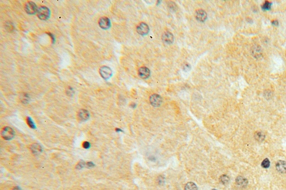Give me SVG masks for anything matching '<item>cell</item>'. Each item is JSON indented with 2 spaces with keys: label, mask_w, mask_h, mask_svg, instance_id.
<instances>
[{
  "label": "cell",
  "mask_w": 286,
  "mask_h": 190,
  "mask_svg": "<svg viewBox=\"0 0 286 190\" xmlns=\"http://www.w3.org/2000/svg\"><path fill=\"white\" fill-rule=\"evenodd\" d=\"M37 17L41 20H47L51 16V11L45 6H41L38 8Z\"/></svg>",
  "instance_id": "obj_1"
},
{
  "label": "cell",
  "mask_w": 286,
  "mask_h": 190,
  "mask_svg": "<svg viewBox=\"0 0 286 190\" xmlns=\"http://www.w3.org/2000/svg\"><path fill=\"white\" fill-rule=\"evenodd\" d=\"M15 135L14 130L10 127H4L1 132L2 137L5 140H9L12 139Z\"/></svg>",
  "instance_id": "obj_2"
},
{
  "label": "cell",
  "mask_w": 286,
  "mask_h": 190,
  "mask_svg": "<svg viewBox=\"0 0 286 190\" xmlns=\"http://www.w3.org/2000/svg\"><path fill=\"white\" fill-rule=\"evenodd\" d=\"M25 10L28 14L34 15L35 13H37L38 8L35 3L33 2L29 1L25 3Z\"/></svg>",
  "instance_id": "obj_3"
},
{
  "label": "cell",
  "mask_w": 286,
  "mask_h": 190,
  "mask_svg": "<svg viewBox=\"0 0 286 190\" xmlns=\"http://www.w3.org/2000/svg\"><path fill=\"white\" fill-rule=\"evenodd\" d=\"M100 73L104 79L107 80L112 76V71L111 68L108 66H103L100 69Z\"/></svg>",
  "instance_id": "obj_4"
},
{
  "label": "cell",
  "mask_w": 286,
  "mask_h": 190,
  "mask_svg": "<svg viewBox=\"0 0 286 190\" xmlns=\"http://www.w3.org/2000/svg\"><path fill=\"white\" fill-rule=\"evenodd\" d=\"M150 102L153 106H160L163 102L162 97L158 94H153L149 98Z\"/></svg>",
  "instance_id": "obj_5"
},
{
  "label": "cell",
  "mask_w": 286,
  "mask_h": 190,
  "mask_svg": "<svg viewBox=\"0 0 286 190\" xmlns=\"http://www.w3.org/2000/svg\"><path fill=\"white\" fill-rule=\"evenodd\" d=\"M136 31L140 35H146L149 32V27L147 23H141L136 27Z\"/></svg>",
  "instance_id": "obj_6"
},
{
  "label": "cell",
  "mask_w": 286,
  "mask_h": 190,
  "mask_svg": "<svg viewBox=\"0 0 286 190\" xmlns=\"http://www.w3.org/2000/svg\"><path fill=\"white\" fill-rule=\"evenodd\" d=\"M99 26L104 30H108L111 27L110 20L106 17H101L98 21Z\"/></svg>",
  "instance_id": "obj_7"
},
{
  "label": "cell",
  "mask_w": 286,
  "mask_h": 190,
  "mask_svg": "<svg viewBox=\"0 0 286 190\" xmlns=\"http://www.w3.org/2000/svg\"><path fill=\"white\" fill-rule=\"evenodd\" d=\"M195 17L199 21L204 22L207 19V15L205 10L199 9L196 11Z\"/></svg>",
  "instance_id": "obj_8"
},
{
  "label": "cell",
  "mask_w": 286,
  "mask_h": 190,
  "mask_svg": "<svg viewBox=\"0 0 286 190\" xmlns=\"http://www.w3.org/2000/svg\"><path fill=\"white\" fill-rule=\"evenodd\" d=\"M138 74L140 77L143 79L148 78L150 74V72L147 67H142L140 68L138 70Z\"/></svg>",
  "instance_id": "obj_9"
},
{
  "label": "cell",
  "mask_w": 286,
  "mask_h": 190,
  "mask_svg": "<svg viewBox=\"0 0 286 190\" xmlns=\"http://www.w3.org/2000/svg\"><path fill=\"white\" fill-rule=\"evenodd\" d=\"M162 40L167 44H172L174 41L173 35L169 31H165L162 35Z\"/></svg>",
  "instance_id": "obj_10"
},
{
  "label": "cell",
  "mask_w": 286,
  "mask_h": 190,
  "mask_svg": "<svg viewBox=\"0 0 286 190\" xmlns=\"http://www.w3.org/2000/svg\"><path fill=\"white\" fill-rule=\"evenodd\" d=\"M78 118L81 121H86L90 118V113L87 110L82 109L78 113Z\"/></svg>",
  "instance_id": "obj_11"
},
{
  "label": "cell",
  "mask_w": 286,
  "mask_h": 190,
  "mask_svg": "<svg viewBox=\"0 0 286 190\" xmlns=\"http://www.w3.org/2000/svg\"><path fill=\"white\" fill-rule=\"evenodd\" d=\"M277 170L281 174L286 173V162L284 160H278L276 165Z\"/></svg>",
  "instance_id": "obj_12"
},
{
  "label": "cell",
  "mask_w": 286,
  "mask_h": 190,
  "mask_svg": "<svg viewBox=\"0 0 286 190\" xmlns=\"http://www.w3.org/2000/svg\"><path fill=\"white\" fill-rule=\"evenodd\" d=\"M251 52H252V56L255 58H259L262 55L261 47L257 45H254L253 47H252Z\"/></svg>",
  "instance_id": "obj_13"
},
{
  "label": "cell",
  "mask_w": 286,
  "mask_h": 190,
  "mask_svg": "<svg viewBox=\"0 0 286 190\" xmlns=\"http://www.w3.org/2000/svg\"><path fill=\"white\" fill-rule=\"evenodd\" d=\"M31 150L34 154H39L42 152L43 149L39 144H33L31 146Z\"/></svg>",
  "instance_id": "obj_14"
},
{
  "label": "cell",
  "mask_w": 286,
  "mask_h": 190,
  "mask_svg": "<svg viewBox=\"0 0 286 190\" xmlns=\"http://www.w3.org/2000/svg\"><path fill=\"white\" fill-rule=\"evenodd\" d=\"M236 183L240 186L245 187L248 184V181L245 178L242 177V176H239V177H237L236 179Z\"/></svg>",
  "instance_id": "obj_15"
},
{
  "label": "cell",
  "mask_w": 286,
  "mask_h": 190,
  "mask_svg": "<svg viewBox=\"0 0 286 190\" xmlns=\"http://www.w3.org/2000/svg\"><path fill=\"white\" fill-rule=\"evenodd\" d=\"M185 190H198V188L195 183L190 182L185 185Z\"/></svg>",
  "instance_id": "obj_16"
},
{
  "label": "cell",
  "mask_w": 286,
  "mask_h": 190,
  "mask_svg": "<svg viewBox=\"0 0 286 190\" xmlns=\"http://www.w3.org/2000/svg\"><path fill=\"white\" fill-rule=\"evenodd\" d=\"M265 137H266L265 135L261 131L257 132L255 135V138H256V139L258 141H259V142H262V141L264 140Z\"/></svg>",
  "instance_id": "obj_17"
},
{
  "label": "cell",
  "mask_w": 286,
  "mask_h": 190,
  "mask_svg": "<svg viewBox=\"0 0 286 190\" xmlns=\"http://www.w3.org/2000/svg\"><path fill=\"white\" fill-rule=\"evenodd\" d=\"M229 180H230L229 177L225 174L222 175L221 177H220V181L223 185H226L228 184Z\"/></svg>",
  "instance_id": "obj_18"
},
{
  "label": "cell",
  "mask_w": 286,
  "mask_h": 190,
  "mask_svg": "<svg viewBox=\"0 0 286 190\" xmlns=\"http://www.w3.org/2000/svg\"><path fill=\"white\" fill-rule=\"evenodd\" d=\"M26 121H27V123L28 124V125L29 127H30L32 129H35V125L34 124L33 121L32 120V119H31L30 117H27V119H26Z\"/></svg>",
  "instance_id": "obj_19"
},
{
  "label": "cell",
  "mask_w": 286,
  "mask_h": 190,
  "mask_svg": "<svg viewBox=\"0 0 286 190\" xmlns=\"http://www.w3.org/2000/svg\"><path fill=\"white\" fill-rule=\"evenodd\" d=\"M272 3L268 1H266L265 3L263 4L262 6V9L263 10H269L270 9Z\"/></svg>",
  "instance_id": "obj_20"
},
{
  "label": "cell",
  "mask_w": 286,
  "mask_h": 190,
  "mask_svg": "<svg viewBox=\"0 0 286 190\" xmlns=\"http://www.w3.org/2000/svg\"><path fill=\"white\" fill-rule=\"evenodd\" d=\"M262 166L264 168H267L270 166V162L268 158H266L262 163Z\"/></svg>",
  "instance_id": "obj_21"
},
{
  "label": "cell",
  "mask_w": 286,
  "mask_h": 190,
  "mask_svg": "<svg viewBox=\"0 0 286 190\" xmlns=\"http://www.w3.org/2000/svg\"><path fill=\"white\" fill-rule=\"evenodd\" d=\"M85 166H86V163H85V162H84V161L81 160V161H80V162L77 164V165L76 166V168H77V170H81V169H82Z\"/></svg>",
  "instance_id": "obj_22"
},
{
  "label": "cell",
  "mask_w": 286,
  "mask_h": 190,
  "mask_svg": "<svg viewBox=\"0 0 286 190\" xmlns=\"http://www.w3.org/2000/svg\"><path fill=\"white\" fill-rule=\"evenodd\" d=\"M157 181H158V184H159V185H163V184H164V183L165 180H164V177H162V176H159V177H158V178Z\"/></svg>",
  "instance_id": "obj_23"
},
{
  "label": "cell",
  "mask_w": 286,
  "mask_h": 190,
  "mask_svg": "<svg viewBox=\"0 0 286 190\" xmlns=\"http://www.w3.org/2000/svg\"><path fill=\"white\" fill-rule=\"evenodd\" d=\"M90 143L88 142H85L83 143V147L85 148V149H89L90 148Z\"/></svg>",
  "instance_id": "obj_24"
},
{
  "label": "cell",
  "mask_w": 286,
  "mask_h": 190,
  "mask_svg": "<svg viewBox=\"0 0 286 190\" xmlns=\"http://www.w3.org/2000/svg\"><path fill=\"white\" fill-rule=\"evenodd\" d=\"M73 93H74V91L73 90V89H72V88H71V87H69V88L68 89L67 94L68 95H69V96H72Z\"/></svg>",
  "instance_id": "obj_25"
},
{
  "label": "cell",
  "mask_w": 286,
  "mask_h": 190,
  "mask_svg": "<svg viewBox=\"0 0 286 190\" xmlns=\"http://www.w3.org/2000/svg\"><path fill=\"white\" fill-rule=\"evenodd\" d=\"M48 34V35H49V36L51 37L52 43H55V38H54V35H53L52 34L50 33H49Z\"/></svg>",
  "instance_id": "obj_26"
},
{
  "label": "cell",
  "mask_w": 286,
  "mask_h": 190,
  "mask_svg": "<svg viewBox=\"0 0 286 190\" xmlns=\"http://www.w3.org/2000/svg\"><path fill=\"white\" fill-rule=\"evenodd\" d=\"M86 166L88 167H93L94 166V164L92 162H88L86 163Z\"/></svg>",
  "instance_id": "obj_27"
},
{
  "label": "cell",
  "mask_w": 286,
  "mask_h": 190,
  "mask_svg": "<svg viewBox=\"0 0 286 190\" xmlns=\"http://www.w3.org/2000/svg\"><path fill=\"white\" fill-rule=\"evenodd\" d=\"M272 23L274 26H278V21L277 20H273Z\"/></svg>",
  "instance_id": "obj_28"
},
{
  "label": "cell",
  "mask_w": 286,
  "mask_h": 190,
  "mask_svg": "<svg viewBox=\"0 0 286 190\" xmlns=\"http://www.w3.org/2000/svg\"><path fill=\"white\" fill-rule=\"evenodd\" d=\"M13 190H21L20 188V187H14V189H13Z\"/></svg>",
  "instance_id": "obj_29"
},
{
  "label": "cell",
  "mask_w": 286,
  "mask_h": 190,
  "mask_svg": "<svg viewBox=\"0 0 286 190\" xmlns=\"http://www.w3.org/2000/svg\"><path fill=\"white\" fill-rule=\"evenodd\" d=\"M216 190V189H213V190Z\"/></svg>",
  "instance_id": "obj_30"
},
{
  "label": "cell",
  "mask_w": 286,
  "mask_h": 190,
  "mask_svg": "<svg viewBox=\"0 0 286 190\" xmlns=\"http://www.w3.org/2000/svg\"></svg>",
  "instance_id": "obj_31"
}]
</instances>
